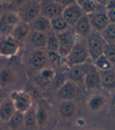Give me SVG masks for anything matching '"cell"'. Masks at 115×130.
I'll use <instances>...</instances> for the list:
<instances>
[{
  "label": "cell",
  "mask_w": 115,
  "mask_h": 130,
  "mask_svg": "<svg viewBox=\"0 0 115 130\" xmlns=\"http://www.w3.org/2000/svg\"><path fill=\"white\" fill-rule=\"evenodd\" d=\"M40 9L42 16L48 18V19H53L55 17L62 16L63 7L60 4L58 1H40Z\"/></svg>",
  "instance_id": "8"
},
{
  "label": "cell",
  "mask_w": 115,
  "mask_h": 130,
  "mask_svg": "<svg viewBox=\"0 0 115 130\" xmlns=\"http://www.w3.org/2000/svg\"><path fill=\"white\" fill-rule=\"evenodd\" d=\"M15 112L13 103L9 97H6L0 104V120L3 123H7Z\"/></svg>",
  "instance_id": "17"
},
{
  "label": "cell",
  "mask_w": 115,
  "mask_h": 130,
  "mask_svg": "<svg viewBox=\"0 0 115 130\" xmlns=\"http://www.w3.org/2000/svg\"><path fill=\"white\" fill-rule=\"evenodd\" d=\"M76 35L81 37H87L92 32V27L89 22V16L84 14L74 27Z\"/></svg>",
  "instance_id": "19"
},
{
  "label": "cell",
  "mask_w": 115,
  "mask_h": 130,
  "mask_svg": "<svg viewBox=\"0 0 115 130\" xmlns=\"http://www.w3.org/2000/svg\"><path fill=\"white\" fill-rule=\"evenodd\" d=\"M77 107L73 100L61 101L58 107L60 115L64 118H72L76 113Z\"/></svg>",
  "instance_id": "23"
},
{
  "label": "cell",
  "mask_w": 115,
  "mask_h": 130,
  "mask_svg": "<svg viewBox=\"0 0 115 130\" xmlns=\"http://www.w3.org/2000/svg\"><path fill=\"white\" fill-rule=\"evenodd\" d=\"M86 38H87L86 47L89 56L93 61H95L103 55L106 42L103 39L102 36L95 32H91Z\"/></svg>",
  "instance_id": "3"
},
{
  "label": "cell",
  "mask_w": 115,
  "mask_h": 130,
  "mask_svg": "<svg viewBox=\"0 0 115 130\" xmlns=\"http://www.w3.org/2000/svg\"><path fill=\"white\" fill-rule=\"evenodd\" d=\"M50 25H51V31H53L55 34L62 33L70 28L69 25L67 24V22L64 21L62 16L51 19Z\"/></svg>",
  "instance_id": "25"
},
{
  "label": "cell",
  "mask_w": 115,
  "mask_h": 130,
  "mask_svg": "<svg viewBox=\"0 0 115 130\" xmlns=\"http://www.w3.org/2000/svg\"><path fill=\"white\" fill-rule=\"evenodd\" d=\"M107 16L110 23L115 24V4H108L107 5Z\"/></svg>",
  "instance_id": "34"
},
{
  "label": "cell",
  "mask_w": 115,
  "mask_h": 130,
  "mask_svg": "<svg viewBox=\"0 0 115 130\" xmlns=\"http://www.w3.org/2000/svg\"><path fill=\"white\" fill-rule=\"evenodd\" d=\"M59 42L58 54L61 58H65L71 50L73 48L74 45L77 42L75 39V32L70 28L62 33L56 34Z\"/></svg>",
  "instance_id": "6"
},
{
  "label": "cell",
  "mask_w": 115,
  "mask_h": 130,
  "mask_svg": "<svg viewBox=\"0 0 115 130\" xmlns=\"http://www.w3.org/2000/svg\"><path fill=\"white\" fill-rule=\"evenodd\" d=\"M76 3L81 9L82 12L86 15H90L95 12V4H94L93 1L79 0V1H76Z\"/></svg>",
  "instance_id": "31"
},
{
  "label": "cell",
  "mask_w": 115,
  "mask_h": 130,
  "mask_svg": "<svg viewBox=\"0 0 115 130\" xmlns=\"http://www.w3.org/2000/svg\"><path fill=\"white\" fill-rule=\"evenodd\" d=\"M51 119L50 110L44 104L36 105V122L39 129L45 128Z\"/></svg>",
  "instance_id": "13"
},
{
  "label": "cell",
  "mask_w": 115,
  "mask_h": 130,
  "mask_svg": "<svg viewBox=\"0 0 115 130\" xmlns=\"http://www.w3.org/2000/svg\"><path fill=\"white\" fill-rule=\"evenodd\" d=\"M87 47L81 42H76L73 48L71 50L68 56L65 57V61L69 68L85 64L89 58Z\"/></svg>",
  "instance_id": "2"
},
{
  "label": "cell",
  "mask_w": 115,
  "mask_h": 130,
  "mask_svg": "<svg viewBox=\"0 0 115 130\" xmlns=\"http://www.w3.org/2000/svg\"><path fill=\"white\" fill-rule=\"evenodd\" d=\"M9 98L13 103L16 110L21 113H25L34 105L31 96L27 92L13 90L9 93Z\"/></svg>",
  "instance_id": "4"
},
{
  "label": "cell",
  "mask_w": 115,
  "mask_h": 130,
  "mask_svg": "<svg viewBox=\"0 0 115 130\" xmlns=\"http://www.w3.org/2000/svg\"><path fill=\"white\" fill-rule=\"evenodd\" d=\"M100 76V86L105 89L112 90L115 89V71L110 69L99 71Z\"/></svg>",
  "instance_id": "21"
},
{
  "label": "cell",
  "mask_w": 115,
  "mask_h": 130,
  "mask_svg": "<svg viewBox=\"0 0 115 130\" xmlns=\"http://www.w3.org/2000/svg\"><path fill=\"white\" fill-rule=\"evenodd\" d=\"M78 86L72 81L67 80L56 90V98L61 101L73 100L78 95Z\"/></svg>",
  "instance_id": "7"
},
{
  "label": "cell",
  "mask_w": 115,
  "mask_h": 130,
  "mask_svg": "<svg viewBox=\"0 0 115 130\" xmlns=\"http://www.w3.org/2000/svg\"><path fill=\"white\" fill-rule=\"evenodd\" d=\"M6 98V96H5V92L3 91V89L2 88H0V104H2V102Z\"/></svg>",
  "instance_id": "35"
},
{
  "label": "cell",
  "mask_w": 115,
  "mask_h": 130,
  "mask_svg": "<svg viewBox=\"0 0 115 130\" xmlns=\"http://www.w3.org/2000/svg\"><path fill=\"white\" fill-rule=\"evenodd\" d=\"M21 22V17L17 13V11H9L8 12L4 18L3 20V31H6L9 30V33H11L12 30L16 27Z\"/></svg>",
  "instance_id": "22"
},
{
  "label": "cell",
  "mask_w": 115,
  "mask_h": 130,
  "mask_svg": "<svg viewBox=\"0 0 115 130\" xmlns=\"http://www.w3.org/2000/svg\"><path fill=\"white\" fill-rule=\"evenodd\" d=\"M102 33V38L108 44H115V24L110 23Z\"/></svg>",
  "instance_id": "29"
},
{
  "label": "cell",
  "mask_w": 115,
  "mask_h": 130,
  "mask_svg": "<svg viewBox=\"0 0 115 130\" xmlns=\"http://www.w3.org/2000/svg\"><path fill=\"white\" fill-rule=\"evenodd\" d=\"M38 82L43 86L50 84L55 80L56 77V74L54 68L51 67H45L41 71H38Z\"/></svg>",
  "instance_id": "24"
},
{
  "label": "cell",
  "mask_w": 115,
  "mask_h": 130,
  "mask_svg": "<svg viewBox=\"0 0 115 130\" xmlns=\"http://www.w3.org/2000/svg\"><path fill=\"white\" fill-rule=\"evenodd\" d=\"M110 104H111V107L115 110V93L113 95V96H112V98H111Z\"/></svg>",
  "instance_id": "36"
},
{
  "label": "cell",
  "mask_w": 115,
  "mask_h": 130,
  "mask_svg": "<svg viewBox=\"0 0 115 130\" xmlns=\"http://www.w3.org/2000/svg\"><path fill=\"white\" fill-rule=\"evenodd\" d=\"M103 55L111 64L115 65V44L106 43L104 47Z\"/></svg>",
  "instance_id": "32"
},
{
  "label": "cell",
  "mask_w": 115,
  "mask_h": 130,
  "mask_svg": "<svg viewBox=\"0 0 115 130\" xmlns=\"http://www.w3.org/2000/svg\"><path fill=\"white\" fill-rule=\"evenodd\" d=\"M4 57H3L2 56H0V70H1L3 68H4Z\"/></svg>",
  "instance_id": "37"
},
{
  "label": "cell",
  "mask_w": 115,
  "mask_h": 130,
  "mask_svg": "<svg viewBox=\"0 0 115 130\" xmlns=\"http://www.w3.org/2000/svg\"><path fill=\"white\" fill-rule=\"evenodd\" d=\"M84 83L88 89H93L100 88V76L99 71L95 67H89L87 73L84 78Z\"/></svg>",
  "instance_id": "14"
},
{
  "label": "cell",
  "mask_w": 115,
  "mask_h": 130,
  "mask_svg": "<svg viewBox=\"0 0 115 130\" xmlns=\"http://www.w3.org/2000/svg\"><path fill=\"white\" fill-rule=\"evenodd\" d=\"M84 14L85 13L82 12L81 9L75 1L74 3L66 6L63 9L62 17L70 27H74Z\"/></svg>",
  "instance_id": "9"
},
{
  "label": "cell",
  "mask_w": 115,
  "mask_h": 130,
  "mask_svg": "<svg viewBox=\"0 0 115 130\" xmlns=\"http://www.w3.org/2000/svg\"><path fill=\"white\" fill-rule=\"evenodd\" d=\"M15 71L9 67H4L0 70V88L3 89L11 86L16 81Z\"/></svg>",
  "instance_id": "20"
},
{
  "label": "cell",
  "mask_w": 115,
  "mask_h": 130,
  "mask_svg": "<svg viewBox=\"0 0 115 130\" xmlns=\"http://www.w3.org/2000/svg\"><path fill=\"white\" fill-rule=\"evenodd\" d=\"M2 124H3V122H2V121L0 120V128H1V127H2Z\"/></svg>",
  "instance_id": "38"
},
{
  "label": "cell",
  "mask_w": 115,
  "mask_h": 130,
  "mask_svg": "<svg viewBox=\"0 0 115 130\" xmlns=\"http://www.w3.org/2000/svg\"><path fill=\"white\" fill-rule=\"evenodd\" d=\"M20 45L9 35L5 36L3 39H0V56L4 58H7L15 55Z\"/></svg>",
  "instance_id": "10"
},
{
  "label": "cell",
  "mask_w": 115,
  "mask_h": 130,
  "mask_svg": "<svg viewBox=\"0 0 115 130\" xmlns=\"http://www.w3.org/2000/svg\"><path fill=\"white\" fill-rule=\"evenodd\" d=\"M27 25L29 27L30 31H39L47 34L51 31L50 20L42 15L36 17L35 20H33Z\"/></svg>",
  "instance_id": "15"
},
{
  "label": "cell",
  "mask_w": 115,
  "mask_h": 130,
  "mask_svg": "<svg viewBox=\"0 0 115 130\" xmlns=\"http://www.w3.org/2000/svg\"><path fill=\"white\" fill-rule=\"evenodd\" d=\"M29 31H30V29L28 25L27 24L21 22L12 30L10 35L17 42V44L19 45H21L25 44V42H26V39L27 38Z\"/></svg>",
  "instance_id": "18"
},
{
  "label": "cell",
  "mask_w": 115,
  "mask_h": 130,
  "mask_svg": "<svg viewBox=\"0 0 115 130\" xmlns=\"http://www.w3.org/2000/svg\"><path fill=\"white\" fill-rule=\"evenodd\" d=\"M17 12L21 17V22L29 24L41 14L40 1H24Z\"/></svg>",
  "instance_id": "1"
},
{
  "label": "cell",
  "mask_w": 115,
  "mask_h": 130,
  "mask_svg": "<svg viewBox=\"0 0 115 130\" xmlns=\"http://www.w3.org/2000/svg\"><path fill=\"white\" fill-rule=\"evenodd\" d=\"M24 126L26 128L37 127L36 122V106L33 105L27 111L24 113Z\"/></svg>",
  "instance_id": "26"
},
{
  "label": "cell",
  "mask_w": 115,
  "mask_h": 130,
  "mask_svg": "<svg viewBox=\"0 0 115 130\" xmlns=\"http://www.w3.org/2000/svg\"><path fill=\"white\" fill-rule=\"evenodd\" d=\"M89 68V67L88 68L87 65L85 64H81L78 65V66H74L70 68L68 72V80L74 82L77 85H78V83L84 82L85 76Z\"/></svg>",
  "instance_id": "16"
},
{
  "label": "cell",
  "mask_w": 115,
  "mask_h": 130,
  "mask_svg": "<svg viewBox=\"0 0 115 130\" xmlns=\"http://www.w3.org/2000/svg\"><path fill=\"white\" fill-rule=\"evenodd\" d=\"M45 51L47 53H58L59 50V42L57 39L56 35L53 31L48 34V39L47 42L45 45Z\"/></svg>",
  "instance_id": "27"
},
{
  "label": "cell",
  "mask_w": 115,
  "mask_h": 130,
  "mask_svg": "<svg viewBox=\"0 0 115 130\" xmlns=\"http://www.w3.org/2000/svg\"><path fill=\"white\" fill-rule=\"evenodd\" d=\"M88 16L91 27L97 31H103L110 24L107 13L104 12H95Z\"/></svg>",
  "instance_id": "12"
},
{
  "label": "cell",
  "mask_w": 115,
  "mask_h": 130,
  "mask_svg": "<svg viewBox=\"0 0 115 130\" xmlns=\"http://www.w3.org/2000/svg\"><path fill=\"white\" fill-rule=\"evenodd\" d=\"M27 63L31 70L38 72L45 67H48V64L50 63L49 55L45 50H31L28 55Z\"/></svg>",
  "instance_id": "5"
},
{
  "label": "cell",
  "mask_w": 115,
  "mask_h": 130,
  "mask_svg": "<svg viewBox=\"0 0 115 130\" xmlns=\"http://www.w3.org/2000/svg\"><path fill=\"white\" fill-rule=\"evenodd\" d=\"M105 104V97L101 95H95L92 96L88 103V106L91 110H100Z\"/></svg>",
  "instance_id": "30"
},
{
  "label": "cell",
  "mask_w": 115,
  "mask_h": 130,
  "mask_svg": "<svg viewBox=\"0 0 115 130\" xmlns=\"http://www.w3.org/2000/svg\"><path fill=\"white\" fill-rule=\"evenodd\" d=\"M48 34L39 32V31H30L29 33H28L25 43L27 42L29 43V45L31 47H33L32 50H37V49L45 50V45L47 42V39H48Z\"/></svg>",
  "instance_id": "11"
},
{
  "label": "cell",
  "mask_w": 115,
  "mask_h": 130,
  "mask_svg": "<svg viewBox=\"0 0 115 130\" xmlns=\"http://www.w3.org/2000/svg\"><path fill=\"white\" fill-rule=\"evenodd\" d=\"M95 68L100 69V71H107L111 69L112 64L110 63V61L106 58L104 55L100 57L96 60L94 61Z\"/></svg>",
  "instance_id": "33"
},
{
  "label": "cell",
  "mask_w": 115,
  "mask_h": 130,
  "mask_svg": "<svg viewBox=\"0 0 115 130\" xmlns=\"http://www.w3.org/2000/svg\"><path fill=\"white\" fill-rule=\"evenodd\" d=\"M13 130H18L24 126V113L17 111L7 122Z\"/></svg>",
  "instance_id": "28"
}]
</instances>
